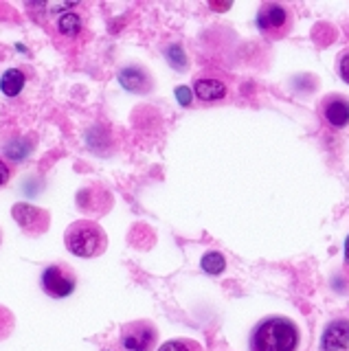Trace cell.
Instances as JSON below:
<instances>
[{
    "instance_id": "6da1fadb",
    "label": "cell",
    "mask_w": 349,
    "mask_h": 351,
    "mask_svg": "<svg viewBox=\"0 0 349 351\" xmlns=\"http://www.w3.org/2000/svg\"><path fill=\"white\" fill-rule=\"evenodd\" d=\"M299 343L297 327H294L286 318H268L261 323L253 340H250V349L253 351H294Z\"/></svg>"
},
{
    "instance_id": "7a4b0ae2",
    "label": "cell",
    "mask_w": 349,
    "mask_h": 351,
    "mask_svg": "<svg viewBox=\"0 0 349 351\" xmlns=\"http://www.w3.org/2000/svg\"><path fill=\"white\" fill-rule=\"evenodd\" d=\"M67 248L77 257H95L106 248V235L99 228V224L91 222V219H77L73 222L67 233H64Z\"/></svg>"
},
{
    "instance_id": "3957f363",
    "label": "cell",
    "mask_w": 349,
    "mask_h": 351,
    "mask_svg": "<svg viewBox=\"0 0 349 351\" xmlns=\"http://www.w3.org/2000/svg\"><path fill=\"white\" fill-rule=\"evenodd\" d=\"M12 217L18 222V226L29 235H40L45 233L49 226V213L42 211V208L27 204V202H18L12 208Z\"/></svg>"
},
{
    "instance_id": "277c9868",
    "label": "cell",
    "mask_w": 349,
    "mask_h": 351,
    "mask_svg": "<svg viewBox=\"0 0 349 351\" xmlns=\"http://www.w3.org/2000/svg\"><path fill=\"white\" fill-rule=\"evenodd\" d=\"M42 288H45V292L49 296L64 299V296L73 294L75 277L60 266H49V268H45V272H42Z\"/></svg>"
},
{
    "instance_id": "5b68a950",
    "label": "cell",
    "mask_w": 349,
    "mask_h": 351,
    "mask_svg": "<svg viewBox=\"0 0 349 351\" xmlns=\"http://www.w3.org/2000/svg\"><path fill=\"white\" fill-rule=\"evenodd\" d=\"M121 345L125 351H149L154 345V329L147 323H132L123 327Z\"/></svg>"
},
{
    "instance_id": "8992f818",
    "label": "cell",
    "mask_w": 349,
    "mask_h": 351,
    "mask_svg": "<svg viewBox=\"0 0 349 351\" xmlns=\"http://www.w3.org/2000/svg\"><path fill=\"white\" fill-rule=\"evenodd\" d=\"M323 351H349V321H334L323 332Z\"/></svg>"
},
{
    "instance_id": "52a82bcc",
    "label": "cell",
    "mask_w": 349,
    "mask_h": 351,
    "mask_svg": "<svg viewBox=\"0 0 349 351\" xmlns=\"http://www.w3.org/2000/svg\"><path fill=\"white\" fill-rule=\"evenodd\" d=\"M119 84H121L130 93L149 90V77L145 75L143 69H136V66H128V69H123L121 73H119Z\"/></svg>"
},
{
    "instance_id": "ba28073f",
    "label": "cell",
    "mask_w": 349,
    "mask_h": 351,
    "mask_svg": "<svg viewBox=\"0 0 349 351\" xmlns=\"http://www.w3.org/2000/svg\"><path fill=\"white\" fill-rule=\"evenodd\" d=\"M325 119L332 128H345L349 123V101L343 97H334L325 104Z\"/></svg>"
},
{
    "instance_id": "9c48e42d",
    "label": "cell",
    "mask_w": 349,
    "mask_h": 351,
    "mask_svg": "<svg viewBox=\"0 0 349 351\" xmlns=\"http://www.w3.org/2000/svg\"><path fill=\"white\" fill-rule=\"evenodd\" d=\"M25 84H27V77L20 69H9L0 77V90H3L5 97H18L23 93Z\"/></svg>"
},
{
    "instance_id": "30bf717a",
    "label": "cell",
    "mask_w": 349,
    "mask_h": 351,
    "mask_svg": "<svg viewBox=\"0 0 349 351\" xmlns=\"http://www.w3.org/2000/svg\"><path fill=\"white\" fill-rule=\"evenodd\" d=\"M288 20V11L279 5H266L259 14V27L261 29H275L279 31Z\"/></svg>"
},
{
    "instance_id": "8fae6325",
    "label": "cell",
    "mask_w": 349,
    "mask_h": 351,
    "mask_svg": "<svg viewBox=\"0 0 349 351\" xmlns=\"http://www.w3.org/2000/svg\"><path fill=\"white\" fill-rule=\"evenodd\" d=\"M193 88L202 101H215V99H222L226 95V86L220 80H195Z\"/></svg>"
},
{
    "instance_id": "7c38bea8",
    "label": "cell",
    "mask_w": 349,
    "mask_h": 351,
    "mask_svg": "<svg viewBox=\"0 0 349 351\" xmlns=\"http://www.w3.org/2000/svg\"><path fill=\"white\" fill-rule=\"evenodd\" d=\"M58 31L62 33V36H67V38L80 36V31H82V18L77 14H73V11H67V14H62L60 20H58Z\"/></svg>"
},
{
    "instance_id": "4fadbf2b",
    "label": "cell",
    "mask_w": 349,
    "mask_h": 351,
    "mask_svg": "<svg viewBox=\"0 0 349 351\" xmlns=\"http://www.w3.org/2000/svg\"><path fill=\"white\" fill-rule=\"evenodd\" d=\"M202 270L206 272V274H220L224 268H226V259H224V255H220V252H206V255L202 257Z\"/></svg>"
},
{
    "instance_id": "5bb4252c",
    "label": "cell",
    "mask_w": 349,
    "mask_h": 351,
    "mask_svg": "<svg viewBox=\"0 0 349 351\" xmlns=\"http://www.w3.org/2000/svg\"><path fill=\"white\" fill-rule=\"evenodd\" d=\"M31 141H27V138H18V141H14V143H9V145L5 147V154L12 160H25L27 158V154L31 152Z\"/></svg>"
},
{
    "instance_id": "9a60e30c",
    "label": "cell",
    "mask_w": 349,
    "mask_h": 351,
    "mask_svg": "<svg viewBox=\"0 0 349 351\" xmlns=\"http://www.w3.org/2000/svg\"><path fill=\"white\" fill-rule=\"evenodd\" d=\"M165 55H167V62L173 66V69H184V66H187V58H184V51L180 47H176V44H173V47H169Z\"/></svg>"
},
{
    "instance_id": "2e32d148",
    "label": "cell",
    "mask_w": 349,
    "mask_h": 351,
    "mask_svg": "<svg viewBox=\"0 0 349 351\" xmlns=\"http://www.w3.org/2000/svg\"><path fill=\"white\" fill-rule=\"evenodd\" d=\"M158 351H193V349L189 343H184V340H169V343H165Z\"/></svg>"
},
{
    "instance_id": "e0dca14e",
    "label": "cell",
    "mask_w": 349,
    "mask_h": 351,
    "mask_svg": "<svg viewBox=\"0 0 349 351\" xmlns=\"http://www.w3.org/2000/svg\"><path fill=\"white\" fill-rule=\"evenodd\" d=\"M176 99L180 106H189L191 104V88H187V86L176 88Z\"/></svg>"
},
{
    "instance_id": "ac0fdd59",
    "label": "cell",
    "mask_w": 349,
    "mask_h": 351,
    "mask_svg": "<svg viewBox=\"0 0 349 351\" xmlns=\"http://www.w3.org/2000/svg\"><path fill=\"white\" fill-rule=\"evenodd\" d=\"M338 71H341V77L349 84V51L341 58V64H338Z\"/></svg>"
},
{
    "instance_id": "d6986e66",
    "label": "cell",
    "mask_w": 349,
    "mask_h": 351,
    "mask_svg": "<svg viewBox=\"0 0 349 351\" xmlns=\"http://www.w3.org/2000/svg\"><path fill=\"white\" fill-rule=\"evenodd\" d=\"M9 176H12V171H9L7 165L0 160V186H5L9 182Z\"/></svg>"
},
{
    "instance_id": "ffe728a7",
    "label": "cell",
    "mask_w": 349,
    "mask_h": 351,
    "mask_svg": "<svg viewBox=\"0 0 349 351\" xmlns=\"http://www.w3.org/2000/svg\"><path fill=\"white\" fill-rule=\"evenodd\" d=\"M345 259H347V263H349V237H347V250H345Z\"/></svg>"
}]
</instances>
